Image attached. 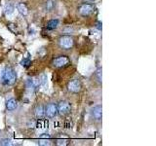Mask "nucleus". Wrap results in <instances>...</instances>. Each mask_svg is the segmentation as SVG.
<instances>
[{
  "mask_svg": "<svg viewBox=\"0 0 156 146\" xmlns=\"http://www.w3.org/2000/svg\"><path fill=\"white\" fill-rule=\"evenodd\" d=\"M34 114H35L36 118L38 119L43 118L45 116V109H44V107L42 105H38L35 108V110H34Z\"/></svg>",
  "mask_w": 156,
  "mask_h": 146,
  "instance_id": "13",
  "label": "nucleus"
},
{
  "mask_svg": "<svg viewBox=\"0 0 156 146\" xmlns=\"http://www.w3.org/2000/svg\"><path fill=\"white\" fill-rule=\"evenodd\" d=\"M52 63H53L54 67L62 68V67H66V66H67L68 64H69L70 61L66 56H60V57H57L54 58Z\"/></svg>",
  "mask_w": 156,
  "mask_h": 146,
  "instance_id": "4",
  "label": "nucleus"
},
{
  "mask_svg": "<svg viewBox=\"0 0 156 146\" xmlns=\"http://www.w3.org/2000/svg\"><path fill=\"white\" fill-rule=\"evenodd\" d=\"M58 114V107L55 103H49L45 108V115L48 118H55Z\"/></svg>",
  "mask_w": 156,
  "mask_h": 146,
  "instance_id": "7",
  "label": "nucleus"
},
{
  "mask_svg": "<svg viewBox=\"0 0 156 146\" xmlns=\"http://www.w3.org/2000/svg\"><path fill=\"white\" fill-rule=\"evenodd\" d=\"M54 7H55V3H54L53 0H47L45 2V10L47 12H51Z\"/></svg>",
  "mask_w": 156,
  "mask_h": 146,
  "instance_id": "15",
  "label": "nucleus"
},
{
  "mask_svg": "<svg viewBox=\"0 0 156 146\" xmlns=\"http://www.w3.org/2000/svg\"><path fill=\"white\" fill-rule=\"evenodd\" d=\"M82 84L80 80L78 79H73L67 83V90L68 92H72V94H78L81 91Z\"/></svg>",
  "mask_w": 156,
  "mask_h": 146,
  "instance_id": "5",
  "label": "nucleus"
},
{
  "mask_svg": "<svg viewBox=\"0 0 156 146\" xmlns=\"http://www.w3.org/2000/svg\"><path fill=\"white\" fill-rule=\"evenodd\" d=\"M47 126H48V123H46L45 120H42V118H40L38 120L37 125H36L37 129H45Z\"/></svg>",
  "mask_w": 156,
  "mask_h": 146,
  "instance_id": "16",
  "label": "nucleus"
},
{
  "mask_svg": "<svg viewBox=\"0 0 156 146\" xmlns=\"http://www.w3.org/2000/svg\"><path fill=\"white\" fill-rule=\"evenodd\" d=\"M78 13H79L80 16L82 17H89L92 14H94L95 12V6L93 4L90 3H83L81 4L79 7H78Z\"/></svg>",
  "mask_w": 156,
  "mask_h": 146,
  "instance_id": "2",
  "label": "nucleus"
},
{
  "mask_svg": "<svg viewBox=\"0 0 156 146\" xmlns=\"http://www.w3.org/2000/svg\"><path fill=\"white\" fill-rule=\"evenodd\" d=\"M5 14L6 15H10V14H12L14 12V6L11 4H8L6 5V7H5Z\"/></svg>",
  "mask_w": 156,
  "mask_h": 146,
  "instance_id": "17",
  "label": "nucleus"
},
{
  "mask_svg": "<svg viewBox=\"0 0 156 146\" xmlns=\"http://www.w3.org/2000/svg\"><path fill=\"white\" fill-rule=\"evenodd\" d=\"M58 45L63 50H70L74 45V40L69 35H63L58 39Z\"/></svg>",
  "mask_w": 156,
  "mask_h": 146,
  "instance_id": "3",
  "label": "nucleus"
},
{
  "mask_svg": "<svg viewBox=\"0 0 156 146\" xmlns=\"http://www.w3.org/2000/svg\"><path fill=\"white\" fill-rule=\"evenodd\" d=\"M96 77L98 81L101 83V68H99V69L96 71Z\"/></svg>",
  "mask_w": 156,
  "mask_h": 146,
  "instance_id": "21",
  "label": "nucleus"
},
{
  "mask_svg": "<svg viewBox=\"0 0 156 146\" xmlns=\"http://www.w3.org/2000/svg\"><path fill=\"white\" fill-rule=\"evenodd\" d=\"M38 144L41 146L50 144V136H49V134H41L40 137H39V140H38Z\"/></svg>",
  "mask_w": 156,
  "mask_h": 146,
  "instance_id": "11",
  "label": "nucleus"
},
{
  "mask_svg": "<svg viewBox=\"0 0 156 146\" xmlns=\"http://www.w3.org/2000/svg\"><path fill=\"white\" fill-rule=\"evenodd\" d=\"M8 28L11 30L13 33L15 34H17L19 31H18V28H17V24H15V23H9L8 24Z\"/></svg>",
  "mask_w": 156,
  "mask_h": 146,
  "instance_id": "18",
  "label": "nucleus"
},
{
  "mask_svg": "<svg viewBox=\"0 0 156 146\" xmlns=\"http://www.w3.org/2000/svg\"><path fill=\"white\" fill-rule=\"evenodd\" d=\"M20 63H21V65L22 66H23V67H27L29 64H30V63H31V61H30V58H23V60L21 61V62H20Z\"/></svg>",
  "mask_w": 156,
  "mask_h": 146,
  "instance_id": "19",
  "label": "nucleus"
},
{
  "mask_svg": "<svg viewBox=\"0 0 156 146\" xmlns=\"http://www.w3.org/2000/svg\"><path fill=\"white\" fill-rule=\"evenodd\" d=\"M18 107V102L16 99H10L6 101V108L9 111H13Z\"/></svg>",
  "mask_w": 156,
  "mask_h": 146,
  "instance_id": "10",
  "label": "nucleus"
},
{
  "mask_svg": "<svg viewBox=\"0 0 156 146\" xmlns=\"http://www.w3.org/2000/svg\"><path fill=\"white\" fill-rule=\"evenodd\" d=\"M17 10L20 12V14H22L23 16H27L28 14V8L24 3H18L17 4Z\"/></svg>",
  "mask_w": 156,
  "mask_h": 146,
  "instance_id": "12",
  "label": "nucleus"
},
{
  "mask_svg": "<svg viewBox=\"0 0 156 146\" xmlns=\"http://www.w3.org/2000/svg\"><path fill=\"white\" fill-rule=\"evenodd\" d=\"M0 145H2V146L11 145V140L8 139V138H3V139L0 140Z\"/></svg>",
  "mask_w": 156,
  "mask_h": 146,
  "instance_id": "20",
  "label": "nucleus"
},
{
  "mask_svg": "<svg viewBox=\"0 0 156 146\" xmlns=\"http://www.w3.org/2000/svg\"><path fill=\"white\" fill-rule=\"evenodd\" d=\"M56 141H57L58 145H67L68 143H69V138H68V136L66 134H62L58 136Z\"/></svg>",
  "mask_w": 156,
  "mask_h": 146,
  "instance_id": "9",
  "label": "nucleus"
},
{
  "mask_svg": "<svg viewBox=\"0 0 156 146\" xmlns=\"http://www.w3.org/2000/svg\"><path fill=\"white\" fill-rule=\"evenodd\" d=\"M58 26V19H51V21H49L47 23V29H50V30H52V29H55L57 28Z\"/></svg>",
  "mask_w": 156,
  "mask_h": 146,
  "instance_id": "14",
  "label": "nucleus"
},
{
  "mask_svg": "<svg viewBox=\"0 0 156 146\" xmlns=\"http://www.w3.org/2000/svg\"><path fill=\"white\" fill-rule=\"evenodd\" d=\"M2 83L6 86L14 85L15 82L17 80V74L12 67L7 66L2 72Z\"/></svg>",
  "mask_w": 156,
  "mask_h": 146,
  "instance_id": "1",
  "label": "nucleus"
},
{
  "mask_svg": "<svg viewBox=\"0 0 156 146\" xmlns=\"http://www.w3.org/2000/svg\"><path fill=\"white\" fill-rule=\"evenodd\" d=\"M97 28H98V29H100V30L101 29V22H98V23H97Z\"/></svg>",
  "mask_w": 156,
  "mask_h": 146,
  "instance_id": "22",
  "label": "nucleus"
},
{
  "mask_svg": "<svg viewBox=\"0 0 156 146\" xmlns=\"http://www.w3.org/2000/svg\"><path fill=\"white\" fill-rule=\"evenodd\" d=\"M89 1H95V0H89Z\"/></svg>",
  "mask_w": 156,
  "mask_h": 146,
  "instance_id": "23",
  "label": "nucleus"
},
{
  "mask_svg": "<svg viewBox=\"0 0 156 146\" xmlns=\"http://www.w3.org/2000/svg\"><path fill=\"white\" fill-rule=\"evenodd\" d=\"M58 107V113H60L61 115H66L70 112L71 110V105L68 101L66 100H62L58 102V104L57 105Z\"/></svg>",
  "mask_w": 156,
  "mask_h": 146,
  "instance_id": "6",
  "label": "nucleus"
},
{
  "mask_svg": "<svg viewBox=\"0 0 156 146\" xmlns=\"http://www.w3.org/2000/svg\"><path fill=\"white\" fill-rule=\"evenodd\" d=\"M92 116L93 118L97 121H101V116H102V108L101 105H97L94 108L92 109Z\"/></svg>",
  "mask_w": 156,
  "mask_h": 146,
  "instance_id": "8",
  "label": "nucleus"
}]
</instances>
